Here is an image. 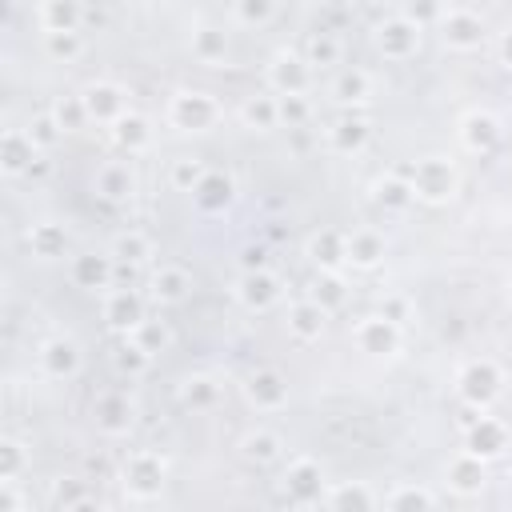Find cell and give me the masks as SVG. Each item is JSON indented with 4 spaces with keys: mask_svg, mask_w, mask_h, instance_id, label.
<instances>
[{
    "mask_svg": "<svg viewBox=\"0 0 512 512\" xmlns=\"http://www.w3.org/2000/svg\"><path fill=\"white\" fill-rule=\"evenodd\" d=\"M232 296H236V304L248 308V312H268L272 304H280L284 280H280L272 268H252V272H240V276H236Z\"/></svg>",
    "mask_w": 512,
    "mask_h": 512,
    "instance_id": "obj_7",
    "label": "cell"
},
{
    "mask_svg": "<svg viewBox=\"0 0 512 512\" xmlns=\"http://www.w3.org/2000/svg\"><path fill=\"white\" fill-rule=\"evenodd\" d=\"M344 244H348V268H360V272H372L388 252L384 236L376 228H364V224L344 232Z\"/></svg>",
    "mask_w": 512,
    "mask_h": 512,
    "instance_id": "obj_23",
    "label": "cell"
},
{
    "mask_svg": "<svg viewBox=\"0 0 512 512\" xmlns=\"http://www.w3.org/2000/svg\"><path fill=\"white\" fill-rule=\"evenodd\" d=\"M48 112L56 116V124H60L64 132H76V128H84V124H88V108H84V100H80V96H60Z\"/></svg>",
    "mask_w": 512,
    "mask_h": 512,
    "instance_id": "obj_48",
    "label": "cell"
},
{
    "mask_svg": "<svg viewBox=\"0 0 512 512\" xmlns=\"http://www.w3.org/2000/svg\"><path fill=\"white\" fill-rule=\"evenodd\" d=\"M204 172H208V164L200 156H176L172 168H168V180H172L176 192H192L204 180Z\"/></svg>",
    "mask_w": 512,
    "mask_h": 512,
    "instance_id": "obj_43",
    "label": "cell"
},
{
    "mask_svg": "<svg viewBox=\"0 0 512 512\" xmlns=\"http://www.w3.org/2000/svg\"><path fill=\"white\" fill-rule=\"evenodd\" d=\"M308 260H312L320 272H344V268H348V244H344V232H336V228H320V232L308 240Z\"/></svg>",
    "mask_w": 512,
    "mask_h": 512,
    "instance_id": "obj_25",
    "label": "cell"
},
{
    "mask_svg": "<svg viewBox=\"0 0 512 512\" xmlns=\"http://www.w3.org/2000/svg\"><path fill=\"white\" fill-rule=\"evenodd\" d=\"M340 52H344V44H340V36H336L332 28H316V32H308V40H304V56H308L312 68H332V64H340Z\"/></svg>",
    "mask_w": 512,
    "mask_h": 512,
    "instance_id": "obj_38",
    "label": "cell"
},
{
    "mask_svg": "<svg viewBox=\"0 0 512 512\" xmlns=\"http://www.w3.org/2000/svg\"><path fill=\"white\" fill-rule=\"evenodd\" d=\"M372 196H376V204L384 208V212H408L412 204H416V192H412V180L408 176H380L376 184H372Z\"/></svg>",
    "mask_w": 512,
    "mask_h": 512,
    "instance_id": "obj_33",
    "label": "cell"
},
{
    "mask_svg": "<svg viewBox=\"0 0 512 512\" xmlns=\"http://www.w3.org/2000/svg\"><path fill=\"white\" fill-rule=\"evenodd\" d=\"M404 4V16L412 20V24H420V28H428V24H440L444 20V0H400Z\"/></svg>",
    "mask_w": 512,
    "mask_h": 512,
    "instance_id": "obj_52",
    "label": "cell"
},
{
    "mask_svg": "<svg viewBox=\"0 0 512 512\" xmlns=\"http://www.w3.org/2000/svg\"><path fill=\"white\" fill-rule=\"evenodd\" d=\"M400 340H404V324L388 320L384 312H368V316H360V320L352 324V344H356L364 356H376V360L396 356V352H400Z\"/></svg>",
    "mask_w": 512,
    "mask_h": 512,
    "instance_id": "obj_5",
    "label": "cell"
},
{
    "mask_svg": "<svg viewBox=\"0 0 512 512\" xmlns=\"http://www.w3.org/2000/svg\"><path fill=\"white\" fill-rule=\"evenodd\" d=\"M264 76H268V88L276 96H284V92H308L312 88V64H308L304 52H292V48H280L268 60Z\"/></svg>",
    "mask_w": 512,
    "mask_h": 512,
    "instance_id": "obj_9",
    "label": "cell"
},
{
    "mask_svg": "<svg viewBox=\"0 0 512 512\" xmlns=\"http://www.w3.org/2000/svg\"><path fill=\"white\" fill-rule=\"evenodd\" d=\"M128 340H136L144 352H152V356H156V352H164V344H168V328H164L160 320H148V316H144V320L128 332Z\"/></svg>",
    "mask_w": 512,
    "mask_h": 512,
    "instance_id": "obj_50",
    "label": "cell"
},
{
    "mask_svg": "<svg viewBox=\"0 0 512 512\" xmlns=\"http://www.w3.org/2000/svg\"><path fill=\"white\" fill-rule=\"evenodd\" d=\"M500 60H504V68H512V28L500 32Z\"/></svg>",
    "mask_w": 512,
    "mask_h": 512,
    "instance_id": "obj_56",
    "label": "cell"
},
{
    "mask_svg": "<svg viewBox=\"0 0 512 512\" xmlns=\"http://www.w3.org/2000/svg\"><path fill=\"white\" fill-rule=\"evenodd\" d=\"M368 136H372L368 120H364V116H356V112H348V116L332 120V124H328V132H324V140H328V148H332L336 156H360V152L368 148Z\"/></svg>",
    "mask_w": 512,
    "mask_h": 512,
    "instance_id": "obj_19",
    "label": "cell"
},
{
    "mask_svg": "<svg viewBox=\"0 0 512 512\" xmlns=\"http://www.w3.org/2000/svg\"><path fill=\"white\" fill-rule=\"evenodd\" d=\"M240 452H244V460H252V464H276V460L284 456V436L272 432V428H252V432L240 440Z\"/></svg>",
    "mask_w": 512,
    "mask_h": 512,
    "instance_id": "obj_34",
    "label": "cell"
},
{
    "mask_svg": "<svg viewBox=\"0 0 512 512\" xmlns=\"http://www.w3.org/2000/svg\"><path fill=\"white\" fill-rule=\"evenodd\" d=\"M188 44H192V56L200 64H208V68H220L228 60V32L224 28L200 24V28H192V40Z\"/></svg>",
    "mask_w": 512,
    "mask_h": 512,
    "instance_id": "obj_32",
    "label": "cell"
},
{
    "mask_svg": "<svg viewBox=\"0 0 512 512\" xmlns=\"http://www.w3.org/2000/svg\"><path fill=\"white\" fill-rule=\"evenodd\" d=\"M136 424V404L124 396V392H100L96 396V428L112 440L128 436Z\"/></svg>",
    "mask_w": 512,
    "mask_h": 512,
    "instance_id": "obj_18",
    "label": "cell"
},
{
    "mask_svg": "<svg viewBox=\"0 0 512 512\" xmlns=\"http://www.w3.org/2000/svg\"><path fill=\"white\" fill-rule=\"evenodd\" d=\"M40 156H44V152L32 144L28 128H4V140H0V164H4V172H8V176L28 172Z\"/></svg>",
    "mask_w": 512,
    "mask_h": 512,
    "instance_id": "obj_22",
    "label": "cell"
},
{
    "mask_svg": "<svg viewBox=\"0 0 512 512\" xmlns=\"http://www.w3.org/2000/svg\"><path fill=\"white\" fill-rule=\"evenodd\" d=\"M276 104H280V124H288V128H304L312 120L308 92H284V96H276Z\"/></svg>",
    "mask_w": 512,
    "mask_h": 512,
    "instance_id": "obj_44",
    "label": "cell"
},
{
    "mask_svg": "<svg viewBox=\"0 0 512 512\" xmlns=\"http://www.w3.org/2000/svg\"><path fill=\"white\" fill-rule=\"evenodd\" d=\"M456 132H460V144H464L468 152H476V156L496 152V144L504 140V124H500V116L488 112V108H472V112H464Z\"/></svg>",
    "mask_w": 512,
    "mask_h": 512,
    "instance_id": "obj_10",
    "label": "cell"
},
{
    "mask_svg": "<svg viewBox=\"0 0 512 512\" xmlns=\"http://www.w3.org/2000/svg\"><path fill=\"white\" fill-rule=\"evenodd\" d=\"M444 480H448V488H452L456 496H480L484 484H488V472H484V460H480V456L460 452V456L448 460Z\"/></svg>",
    "mask_w": 512,
    "mask_h": 512,
    "instance_id": "obj_21",
    "label": "cell"
},
{
    "mask_svg": "<svg viewBox=\"0 0 512 512\" xmlns=\"http://www.w3.org/2000/svg\"><path fill=\"white\" fill-rule=\"evenodd\" d=\"M112 140H116L128 156H136V152H148L152 128H148V120H144L140 112H128V116H120V120L112 124Z\"/></svg>",
    "mask_w": 512,
    "mask_h": 512,
    "instance_id": "obj_36",
    "label": "cell"
},
{
    "mask_svg": "<svg viewBox=\"0 0 512 512\" xmlns=\"http://www.w3.org/2000/svg\"><path fill=\"white\" fill-rule=\"evenodd\" d=\"M324 324H328V308H320L312 296H304V300H296L292 308H288V332L296 336V340H320L324 336Z\"/></svg>",
    "mask_w": 512,
    "mask_h": 512,
    "instance_id": "obj_26",
    "label": "cell"
},
{
    "mask_svg": "<svg viewBox=\"0 0 512 512\" xmlns=\"http://www.w3.org/2000/svg\"><path fill=\"white\" fill-rule=\"evenodd\" d=\"M220 396H224V388H220V380L208 376V372H192V376H184V384H180V400H184V408H192V412H212V408L220 404Z\"/></svg>",
    "mask_w": 512,
    "mask_h": 512,
    "instance_id": "obj_30",
    "label": "cell"
},
{
    "mask_svg": "<svg viewBox=\"0 0 512 512\" xmlns=\"http://www.w3.org/2000/svg\"><path fill=\"white\" fill-rule=\"evenodd\" d=\"M112 256L120 260V264H144V260H152V240L140 232V228H128V232H120L116 240H112Z\"/></svg>",
    "mask_w": 512,
    "mask_h": 512,
    "instance_id": "obj_40",
    "label": "cell"
},
{
    "mask_svg": "<svg viewBox=\"0 0 512 512\" xmlns=\"http://www.w3.org/2000/svg\"><path fill=\"white\" fill-rule=\"evenodd\" d=\"M376 48L384 60H412L420 52V24H412L404 12L400 16H384L372 32Z\"/></svg>",
    "mask_w": 512,
    "mask_h": 512,
    "instance_id": "obj_8",
    "label": "cell"
},
{
    "mask_svg": "<svg viewBox=\"0 0 512 512\" xmlns=\"http://www.w3.org/2000/svg\"><path fill=\"white\" fill-rule=\"evenodd\" d=\"M164 116H168V124L180 128V132H208L212 124H220L224 108H220V100H216L212 92H204V88H176V92L168 96Z\"/></svg>",
    "mask_w": 512,
    "mask_h": 512,
    "instance_id": "obj_2",
    "label": "cell"
},
{
    "mask_svg": "<svg viewBox=\"0 0 512 512\" xmlns=\"http://www.w3.org/2000/svg\"><path fill=\"white\" fill-rule=\"evenodd\" d=\"M380 312H384L388 320H396V324H404V320H408V312H412V304H408L404 296H388V300L380 304Z\"/></svg>",
    "mask_w": 512,
    "mask_h": 512,
    "instance_id": "obj_54",
    "label": "cell"
},
{
    "mask_svg": "<svg viewBox=\"0 0 512 512\" xmlns=\"http://www.w3.org/2000/svg\"><path fill=\"white\" fill-rule=\"evenodd\" d=\"M268 252L264 248H244V260H240V268L244 272H252V268H268V260H264Z\"/></svg>",
    "mask_w": 512,
    "mask_h": 512,
    "instance_id": "obj_55",
    "label": "cell"
},
{
    "mask_svg": "<svg viewBox=\"0 0 512 512\" xmlns=\"http://www.w3.org/2000/svg\"><path fill=\"white\" fill-rule=\"evenodd\" d=\"M240 120H244V128H256V132H272V128H280V104H276V92L268 88V92H252V96H244V104H240Z\"/></svg>",
    "mask_w": 512,
    "mask_h": 512,
    "instance_id": "obj_28",
    "label": "cell"
},
{
    "mask_svg": "<svg viewBox=\"0 0 512 512\" xmlns=\"http://www.w3.org/2000/svg\"><path fill=\"white\" fill-rule=\"evenodd\" d=\"M44 48H48V56L68 64V60L84 56V36L80 32H44Z\"/></svg>",
    "mask_w": 512,
    "mask_h": 512,
    "instance_id": "obj_49",
    "label": "cell"
},
{
    "mask_svg": "<svg viewBox=\"0 0 512 512\" xmlns=\"http://www.w3.org/2000/svg\"><path fill=\"white\" fill-rule=\"evenodd\" d=\"M48 504H52V508H64V512H76V508H92L96 496L88 492L84 480L60 476V480H52V488H48Z\"/></svg>",
    "mask_w": 512,
    "mask_h": 512,
    "instance_id": "obj_37",
    "label": "cell"
},
{
    "mask_svg": "<svg viewBox=\"0 0 512 512\" xmlns=\"http://www.w3.org/2000/svg\"><path fill=\"white\" fill-rule=\"evenodd\" d=\"M80 100H84V108H88V120H96V124H116L120 116H128L132 108H128V92L120 88V84H112V80H92L84 92H80Z\"/></svg>",
    "mask_w": 512,
    "mask_h": 512,
    "instance_id": "obj_11",
    "label": "cell"
},
{
    "mask_svg": "<svg viewBox=\"0 0 512 512\" xmlns=\"http://www.w3.org/2000/svg\"><path fill=\"white\" fill-rule=\"evenodd\" d=\"M188 292H192V276H188L180 264H164L160 272H152L148 296H152L156 304H180Z\"/></svg>",
    "mask_w": 512,
    "mask_h": 512,
    "instance_id": "obj_29",
    "label": "cell"
},
{
    "mask_svg": "<svg viewBox=\"0 0 512 512\" xmlns=\"http://www.w3.org/2000/svg\"><path fill=\"white\" fill-rule=\"evenodd\" d=\"M84 4L80 0H40V28L44 32H80Z\"/></svg>",
    "mask_w": 512,
    "mask_h": 512,
    "instance_id": "obj_31",
    "label": "cell"
},
{
    "mask_svg": "<svg viewBox=\"0 0 512 512\" xmlns=\"http://www.w3.org/2000/svg\"><path fill=\"white\" fill-rule=\"evenodd\" d=\"M68 276L84 292H108L116 280V256L112 252H80V256H72Z\"/></svg>",
    "mask_w": 512,
    "mask_h": 512,
    "instance_id": "obj_12",
    "label": "cell"
},
{
    "mask_svg": "<svg viewBox=\"0 0 512 512\" xmlns=\"http://www.w3.org/2000/svg\"><path fill=\"white\" fill-rule=\"evenodd\" d=\"M232 16L244 28H264L276 16V0H232Z\"/></svg>",
    "mask_w": 512,
    "mask_h": 512,
    "instance_id": "obj_45",
    "label": "cell"
},
{
    "mask_svg": "<svg viewBox=\"0 0 512 512\" xmlns=\"http://www.w3.org/2000/svg\"><path fill=\"white\" fill-rule=\"evenodd\" d=\"M284 500L296 508H316L324 504V468L312 456H296L284 468Z\"/></svg>",
    "mask_w": 512,
    "mask_h": 512,
    "instance_id": "obj_6",
    "label": "cell"
},
{
    "mask_svg": "<svg viewBox=\"0 0 512 512\" xmlns=\"http://www.w3.org/2000/svg\"><path fill=\"white\" fill-rule=\"evenodd\" d=\"M148 364H152V352H144L136 340H124V348L116 352V372H124V376H140V372H148Z\"/></svg>",
    "mask_w": 512,
    "mask_h": 512,
    "instance_id": "obj_51",
    "label": "cell"
},
{
    "mask_svg": "<svg viewBox=\"0 0 512 512\" xmlns=\"http://www.w3.org/2000/svg\"><path fill=\"white\" fill-rule=\"evenodd\" d=\"M440 36L452 52H476L484 44V20L468 8H448L440 20Z\"/></svg>",
    "mask_w": 512,
    "mask_h": 512,
    "instance_id": "obj_15",
    "label": "cell"
},
{
    "mask_svg": "<svg viewBox=\"0 0 512 512\" xmlns=\"http://www.w3.org/2000/svg\"><path fill=\"white\" fill-rule=\"evenodd\" d=\"M500 388H504V372H500V364L488 360V356H476V360H468V364L456 372V392H460V400H464L468 408H476V412H484V408L500 396Z\"/></svg>",
    "mask_w": 512,
    "mask_h": 512,
    "instance_id": "obj_4",
    "label": "cell"
},
{
    "mask_svg": "<svg viewBox=\"0 0 512 512\" xmlns=\"http://www.w3.org/2000/svg\"><path fill=\"white\" fill-rule=\"evenodd\" d=\"M24 240H28L32 256L56 260V256H64V248H68V228H64L60 220H36V224L24 232Z\"/></svg>",
    "mask_w": 512,
    "mask_h": 512,
    "instance_id": "obj_27",
    "label": "cell"
},
{
    "mask_svg": "<svg viewBox=\"0 0 512 512\" xmlns=\"http://www.w3.org/2000/svg\"><path fill=\"white\" fill-rule=\"evenodd\" d=\"M164 480H168V464H164V456L152 452V448H136V452H128L124 464H120V484H124L128 500H136V504L160 500Z\"/></svg>",
    "mask_w": 512,
    "mask_h": 512,
    "instance_id": "obj_1",
    "label": "cell"
},
{
    "mask_svg": "<svg viewBox=\"0 0 512 512\" xmlns=\"http://www.w3.org/2000/svg\"><path fill=\"white\" fill-rule=\"evenodd\" d=\"M324 508H380V496L368 484H336L332 492H324Z\"/></svg>",
    "mask_w": 512,
    "mask_h": 512,
    "instance_id": "obj_39",
    "label": "cell"
},
{
    "mask_svg": "<svg viewBox=\"0 0 512 512\" xmlns=\"http://www.w3.org/2000/svg\"><path fill=\"white\" fill-rule=\"evenodd\" d=\"M24 496H20V480H0V512H24Z\"/></svg>",
    "mask_w": 512,
    "mask_h": 512,
    "instance_id": "obj_53",
    "label": "cell"
},
{
    "mask_svg": "<svg viewBox=\"0 0 512 512\" xmlns=\"http://www.w3.org/2000/svg\"><path fill=\"white\" fill-rule=\"evenodd\" d=\"M136 192V172L128 160H104L96 168V196L108 204H124Z\"/></svg>",
    "mask_w": 512,
    "mask_h": 512,
    "instance_id": "obj_20",
    "label": "cell"
},
{
    "mask_svg": "<svg viewBox=\"0 0 512 512\" xmlns=\"http://www.w3.org/2000/svg\"><path fill=\"white\" fill-rule=\"evenodd\" d=\"M504 448H508V428H504V420H496V416H468L464 452H472V456H480V460L488 464V460H496Z\"/></svg>",
    "mask_w": 512,
    "mask_h": 512,
    "instance_id": "obj_14",
    "label": "cell"
},
{
    "mask_svg": "<svg viewBox=\"0 0 512 512\" xmlns=\"http://www.w3.org/2000/svg\"><path fill=\"white\" fill-rule=\"evenodd\" d=\"M244 400L256 412H280V408H288V380L276 368H256L244 380Z\"/></svg>",
    "mask_w": 512,
    "mask_h": 512,
    "instance_id": "obj_13",
    "label": "cell"
},
{
    "mask_svg": "<svg viewBox=\"0 0 512 512\" xmlns=\"http://www.w3.org/2000/svg\"><path fill=\"white\" fill-rule=\"evenodd\" d=\"M380 4H400V0H380Z\"/></svg>",
    "mask_w": 512,
    "mask_h": 512,
    "instance_id": "obj_57",
    "label": "cell"
},
{
    "mask_svg": "<svg viewBox=\"0 0 512 512\" xmlns=\"http://www.w3.org/2000/svg\"><path fill=\"white\" fill-rule=\"evenodd\" d=\"M232 196H236V180L224 168H208L204 180L192 188V200L200 212H224L232 204Z\"/></svg>",
    "mask_w": 512,
    "mask_h": 512,
    "instance_id": "obj_24",
    "label": "cell"
},
{
    "mask_svg": "<svg viewBox=\"0 0 512 512\" xmlns=\"http://www.w3.org/2000/svg\"><path fill=\"white\" fill-rule=\"evenodd\" d=\"M36 364L48 380H72L80 372V348L76 340L68 336H48L40 348H36Z\"/></svg>",
    "mask_w": 512,
    "mask_h": 512,
    "instance_id": "obj_17",
    "label": "cell"
},
{
    "mask_svg": "<svg viewBox=\"0 0 512 512\" xmlns=\"http://www.w3.org/2000/svg\"><path fill=\"white\" fill-rule=\"evenodd\" d=\"M408 180H412L416 200H424V204H448L456 196V188H460L456 164L444 160V156H420V160H412Z\"/></svg>",
    "mask_w": 512,
    "mask_h": 512,
    "instance_id": "obj_3",
    "label": "cell"
},
{
    "mask_svg": "<svg viewBox=\"0 0 512 512\" xmlns=\"http://www.w3.org/2000/svg\"><path fill=\"white\" fill-rule=\"evenodd\" d=\"M28 468V452L16 436H4L0 440V480H20Z\"/></svg>",
    "mask_w": 512,
    "mask_h": 512,
    "instance_id": "obj_47",
    "label": "cell"
},
{
    "mask_svg": "<svg viewBox=\"0 0 512 512\" xmlns=\"http://www.w3.org/2000/svg\"><path fill=\"white\" fill-rule=\"evenodd\" d=\"M24 128H28L32 144H36L40 152H52V148L60 144V136H64V128L56 124V116H52V112H40V116H32Z\"/></svg>",
    "mask_w": 512,
    "mask_h": 512,
    "instance_id": "obj_46",
    "label": "cell"
},
{
    "mask_svg": "<svg viewBox=\"0 0 512 512\" xmlns=\"http://www.w3.org/2000/svg\"><path fill=\"white\" fill-rule=\"evenodd\" d=\"M144 316H148V304H144V296L136 288L124 284V288H108L104 292V320H108V328L128 336Z\"/></svg>",
    "mask_w": 512,
    "mask_h": 512,
    "instance_id": "obj_16",
    "label": "cell"
},
{
    "mask_svg": "<svg viewBox=\"0 0 512 512\" xmlns=\"http://www.w3.org/2000/svg\"><path fill=\"white\" fill-rule=\"evenodd\" d=\"M372 96V76L364 68H344L336 80H332V100L344 104V108H356Z\"/></svg>",
    "mask_w": 512,
    "mask_h": 512,
    "instance_id": "obj_35",
    "label": "cell"
},
{
    "mask_svg": "<svg viewBox=\"0 0 512 512\" xmlns=\"http://www.w3.org/2000/svg\"><path fill=\"white\" fill-rule=\"evenodd\" d=\"M436 504H440V496L420 488V484H400L388 496H380V508H396V512H404V508H436Z\"/></svg>",
    "mask_w": 512,
    "mask_h": 512,
    "instance_id": "obj_42",
    "label": "cell"
},
{
    "mask_svg": "<svg viewBox=\"0 0 512 512\" xmlns=\"http://www.w3.org/2000/svg\"><path fill=\"white\" fill-rule=\"evenodd\" d=\"M320 308H328V312H336L340 304H344V296H348V280H344V272H320L316 280H312V292H308Z\"/></svg>",
    "mask_w": 512,
    "mask_h": 512,
    "instance_id": "obj_41",
    "label": "cell"
}]
</instances>
